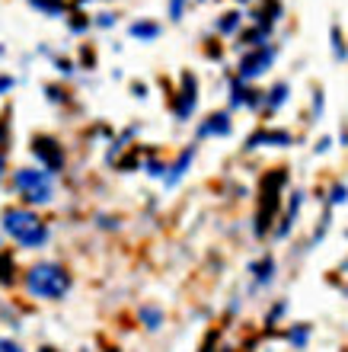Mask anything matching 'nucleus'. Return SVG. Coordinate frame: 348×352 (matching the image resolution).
I'll use <instances>...</instances> for the list:
<instances>
[{
  "label": "nucleus",
  "instance_id": "f257e3e1",
  "mask_svg": "<svg viewBox=\"0 0 348 352\" xmlns=\"http://www.w3.org/2000/svg\"><path fill=\"white\" fill-rule=\"evenodd\" d=\"M3 231L19 243V247H29V250H36L42 243L48 241V228L45 221L32 214L29 208H7L3 212Z\"/></svg>",
  "mask_w": 348,
  "mask_h": 352
},
{
  "label": "nucleus",
  "instance_id": "f03ea898",
  "mask_svg": "<svg viewBox=\"0 0 348 352\" xmlns=\"http://www.w3.org/2000/svg\"><path fill=\"white\" fill-rule=\"evenodd\" d=\"M26 288H29V295L58 301V298L67 295L71 276H67V269L55 266V263H38V266H32L26 272Z\"/></svg>",
  "mask_w": 348,
  "mask_h": 352
},
{
  "label": "nucleus",
  "instance_id": "7ed1b4c3",
  "mask_svg": "<svg viewBox=\"0 0 348 352\" xmlns=\"http://www.w3.org/2000/svg\"><path fill=\"white\" fill-rule=\"evenodd\" d=\"M13 186L29 205H45L51 199V173H45V170H32V167L16 170Z\"/></svg>",
  "mask_w": 348,
  "mask_h": 352
},
{
  "label": "nucleus",
  "instance_id": "20e7f679",
  "mask_svg": "<svg viewBox=\"0 0 348 352\" xmlns=\"http://www.w3.org/2000/svg\"><path fill=\"white\" fill-rule=\"evenodd\" d=\"M284 170H275L272 176H266V183H262V205H259V224L256 231L266 234V224H272V218H275V208H278V189L284 186Z\"/></svg>",
  "mask_w": 348,
  "mask_h": 352
},
{
  "label": "nucleus",
  "instance_id": "39448f33",
  "mask_svg": "<svg viewBox=\"0 0 348 352\" xmlns=\"http://www.w3.org/2000/svg\"><path fill=\"white\" fill-rule=\"evenodd\" d=\"M32 154L45 164V173H58V170L65 167V151H61V144L55 138H45V135L36 138L32 141Z\"/></svg>",
  "mask_w": 348,
  "mask_h": 352
},
{
  "label": "nucleus",
  "instance_id": "423d86ee",
  "mask_svg": "<svg viewBox=\"0 0 348 352\" xmlns=\"http://www.w3.org/2000/svg\"><path fill=\"white\" fill-rule=\"evenodd\" d=\"M272 58H275V52H272V48H259V52L246 55L243 61H240V77H243V80H253V77H259L268 65H272Z\"/></svg>",
  "mask_w": 348,
  "mask_h": 352
},
{
  "label": "nucleus",
  "instance_id": "0eeeda50",
  "mask_svg": "<svg viewBox=\"0 0 348 352\" xmlns=\"http://www.w3.org/2000/svg\"><path fill=\"white\" fill-rule=\"evenodd\" d=\"M183 93H179V100H176V116L179 119H189L195 109V102H198V93H195V77L192 74H185L183 77Z\"/></svg>",
  "mask_w": 348,
  "mask_h": 352
},
{
  "label": "nucleus",
  "instance_id": "6e6552de",
  "mask_svg": "<svg viewBox=\"0 0 348 352\" xmlns=\"http://www.w3.org/2000/svg\"><path fill=\"white\" fill-rule=\"evenodd\" d=\"M227 131H230V116L227 112H214V116L202 125V135H227Z\"/></svg>",
  "mask_w": 348,
  "mask_h": 352
},
{
  "label": "nucleus",
  "instance_id": "1a4fd4ad",
  "mask_svg": "<svg viewBox=\"0 0 348 352\" xmlns=\"http://www.w3.org/2000/svg\"><path fill=\"white\" fill-rule=\"evenodd\" d=\"M256 144H291V135L288 131H259L249 138V148H256Z\"/></svg>",
  "mask_w": 348,
  "mask_h": 352
},
{
  "label": "nucleus",
  "instance_id": "9d476101",
  "mask_svg": "<svg viewBox=\"0 0 348 352\" xmlns=\"http://www.w3.org/2000/svg\"><path fill=\"white\" fill-rule=\"evenodd\" d=\"M131 36H138V38H156V36H160V26H156V23H135V26H131Z\"/></svg>",
  "mask_w": 348,
  "mask_h": 352
},
{
  "label": "nucleus",
  "instance_id": "9b49d317",
  "mask_svg": "<svg viewBox=\"0 0 348 352\" xmlns=\"http://www.w3.org/2000/svg\"><path fill=\"white\" fill-rule=\"evenodd\" d=\"M32 7H38V10H45V13H65V0H32Z\"/></svg>",
  "mask_w": 348,
  "mask_h": 352
},
{
  "label": "nucleus",
  "instance_id": "f8f14e48",
  "mask_svg": "<svg viewBox=\"0 0 348 352\" xmlns=\"http://www.w3.org/2000/svg\"><path fill=\"white\" fill-rule=\"evenodd\" d=\"M284 96H288V87H284V84H278L275 87V90H272V96H268V109H275V106H281V102H284Z\"/></svg>",
  "mask_w": 348,
  "mask_h": 352
},
{
  "label": "nucleus",
  "instance_id": "ddd939ff",
  "mask_svg": "<svg viewBox=\"0 0 348 352\" xmlns=\"http://www.w3.org/2000/svg\"><path fill=\"white\" fill-rule=\"evenodd\" d=\"M10 269H13V256L10 253H0V282H10Z\"/></svg>",
  "mask_w": 348,
  "mask_h": 352
},
{
  "label": "nucleus",
  "instance_id": "4468645a",
  "mask_svg": "<svg viewBox=\"0 0 348 352\" xmlns=\"http://www.w3.org/2000/svg\"><path fill=\"white\" fill-rule=\"evenodd\" d=\"M272 269H275V263H272V260H262L256 266V278H259V282H268V278H272Z\"/></svg>",
  "mask_w": 348,
  "mask_h": 352
},
{
  "label": "nucleus",
  "instance_id": "2eb2a0df",
  "mask_svg": "<svg viewBox=\"0 0 348 352\" xmlns=\"http://www.w3.org/2000/svg\"><path fill=\"white\" fill-rule=\"evenodd\" d=\"M237 23H240V13H227V16L220 19V32H230V29H237Z\"/></svg>",
  "mask_w": 348,
  "mask_h": 352
},
{
  "label": "nucleus",
  "instance_id": "dca6fc26",
  "mask_svg": "<svg viewBox=\"0 0 348 352\" xmlns=\"http://www.w3.org/2000/svg\"><path fill=\"white\" fill-rule=\"evenodd\" d=\"M183 10H185V0H170V16L173 19H183Z\"/></svg>",
  "mask_w": 348,
  "mask_h": 352
},
{
  "label": "nucleus",
  "instance_id": "f3484780",
  "mask_svg": "<svg viewBox=\"0 0 348 352\" xmlns=\"http://www.w3.org/2000/svg\"><path fill=\"white\" fill-rule=\"evenodd\" d=\"M342 199H348V189H342V186H336V192H332V202H342Z\"/></svg>",
  "mask_w": 348,
  "mask_h": 352
},
{
  "label": "nucleus",
  "instance_id": "a211bd4d",
  "mask_svg": "<svg viewBox=\"0 0 348 352\" xmlns=\"http://www.w3.org/2000/svg\"><path fill=\"white\" fill-rule=\"evenodd\" d=\"M10 87H13V77H0V93L10 90Z\"/></svg>",
  "mask_w": 348,
  "mask_h": 352
},
{
  "label": "nucleus",
  "instance_id": "6ab92c4d",
  "mask_svg": "<svg viewBox=\"0 0 348 352\" xmlns=\"http://www.w3.org/2000/svg\"><path fill=\"white\" fill-rule=\"evenodd\" d=\"M13 349V343H7V340H0V352H10Z\"/></svg>",
  "mask_w": 348,
  "mask_h": 352
},
{
  "label": "nucleus",
  "instance_id": "aec40b11",
  "mask_svg": "<svg viewBox=\"0 0 348 352\" xmlns=\"http://www.w3.org/2000/svg\"><path fill=\"white\" fill-rule=\"evenodd\" d=\"M202 352H214V349H211V343H208V346H205V349H202Z\"/></svg>",
  "mask_w": 348,
  "mask_h": 352
},
{
  "label": "nucleus",
  "instance_id": "412c9836",
  "mask_svg": "<svg viewBox=\"0 0 348 352\" xmlns=\"http://www.w3.org/2000/svg\"><path fill=\"white\" fill-rule=\"evenodd\" d=\"M10 352H23V349H19V346H13V349H10Z\"/></svg>",
  "mask_w": 348,
  "mask_h": 352
}]
</instances>
